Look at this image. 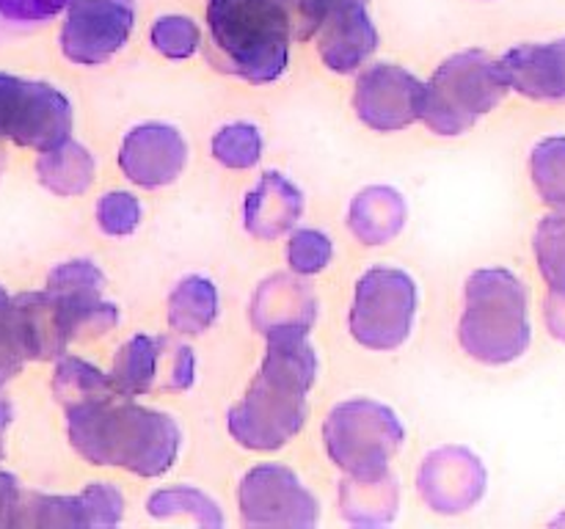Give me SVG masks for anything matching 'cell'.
<instances>
[{"label":"cell","mask_w":565,"mask_h":529,"mask_svg":"<svg viewBox=\"0 0 565 529\" xmlns=\"http://www.w3.org/2000/svg\"><path fill=\"white\" fill-rule=\"evenodd\" d=\"M508 88L535 102H565V36L516 44L500 58Z\"/></svg>","instance_id":"cell-17"},{"label":"cell","mask_w":565,"mask_h":529,"mask_svg":"<svg viewBox=\"0 0 565 529\" xmlns=\"http://www.w3.org/2000/svg\"><path fill=\"white\" fill-rule=\"evenodd\" d=\"M152 44L166 58H191L202 44V31L191 17L166 14L152 25Z\"/></svg>","instance_id":"cell-31"},{"label":"cell","mask_w":565,"mask_h":529,"mask_svg":"<svg viewBox=\"0 0 565 529\" xmlns=\"http://www.w3.org/2000/svg\"><path fill=\"white\" fill-rule=\"evenodd\" d=\"M72 132V105L47 83L0 75V138L36 152L58 147Z\"/></svg>","instance_id":"cell-8"},{"label":"cell","mask_w":565,"mask_h":529,"mask_svg":"<svg viewBox=\"0 0 565 529\" xmlns=\"http://www.w3.org/2000/svg\"><path fill=\"white\" fill-rule=\"evenodd\" d=\"M348 224L364 246H384L392 237L401 235L403 224H406V202L395 187H364L351 202Z\"/></svg>","instance_id":"cell-21"},{"label":"cell","mask_w":565,"mask_h":529,"mask_svg":"<svg viewBox=\"0 0 565 529\" xmlns=\"http://www.w3.org/2000/svg\"><path fill=\"white\" fill-rule=\"evenodd\" d=\"M193 373L196 358L185 345L138 334L119 347L108 378L119 397H138L154 389H188L193 384Z\"/></svg>","instance_id":"cell-10"},{"label":"cell","mask_w":565,"mask_h":529,"mask_svg":"<svg viewBox=\"0 0 565 529\" xmlns=\"http://www.w3.org/2000/svg\"><path fill=\"white\" fill-rule=\"evenodd\" d=\"M147 510L154 518H171V516H191L196 523L204 527H221L224 516H221L218 505L202 490L193 488H166L158 490L152 499L147 501Z\"/></svg>","instance_id":"cell-29"},{"label":"cell","mask_w":565,"mask_h":529,"mask_svg":"<svg viewBox=\"0 0 565 529\" xmlns=\"http://www.w3.org/2000/svg\"><path fill=\"white\" fill-rule=\"evenodd\" d=\"M0 169H3V152H0Z\"/></svg>","instance_id":"cell-39"},{"label":"cell","mask_w":565,"mask_h":529,"mask_svg":"<svg viewBox=\"0 0 565 529\" xmlns=\"http://www.w3.org/2000/svg\"><path fill=\"white\" fill-rule=\"evenodd\" d=\"M530 176L546 207L565 213V136H550L530 154Z\"/></svg>","instance_id":"cell-25"},{"label":"cell","mask_w":565,"mask_h":529,"mask_svg":"<svg viewBox=\"0 0 565 529\" xmlns=\"http://www.w3.org/2000/svg\"><path fill=\"white\" fill-rule=\"evenodd\" d=\"M136 0H72L61 28V50L72 64H105L127 44Z\"/></svg>","instance_id":"cell-11"},{"label":"cell","mask_w":565,"mask_h":529,"mask_svg":"<svg viewBox=\"0 0 565 529\" xmlns=\"http://www.w3.org/2000/svg\"><path fill=\"white\" fill-rule=\"evenodd\" d=\"M218 317V290L204 276H188L169 298V325L180 334H202Z\"/></svg>","instance_id":"cell-24"},{"label":"cell","mask_w":565,"mask_h":529,"mask_svg":"<svg viewBox=\"0 0 565 529\" xmlns=\"http://www.w3.org/2000/svg\"><path fill=\"white\" fill-rule=\"evenodd\" d=\"M535 262L550 292H565V213L546 215L533 235Z\"/></svg>","instance_id":"cell-27"},{"label":"cell","mask_w":565,"mask_h":529,"mask_svg":"<svg viewBox=\"0 0 565 529\" xmlns=\"http://www.w3.org/2000/svg\"><path fill=\"white\" fill-rule=\"evenodd\" d=\"M36 174L47 191L58 196H81L94 182V158L88 149L66 138L64 143L39 154Z\"/></svg>","instance_id":"cell-22"},{"label":"cell","mask_w":565,"mask_h":529,"mask_svg":"<svg viewBox=\"0 0 565 529\" xmlns=\"http://www.w3.org/2000/svg\"><path fill=\"white\" fill-rule=\"evenodd\" d=\"M425 83L395 64H375L364 69L353 91L356 116L379 132H395L423 116Z\"/></svg>","instance_id":"cell-12"},{"label":"cell","mask_w":565,"mask_h":529,"mask_svg":"<svg viewBox=\"0 0 565 529\" xmlns=\"http://www.w3.org/2000/svg\"><path fill=\"white\" fill-rule=\"evenodd\" d=\"M185 138L160 121L132 127L119 149V169L141 187L171 185L185 169Z\"/></svg>","instance_id":"cell-16"},{"label":"cell","mask_w":565,"mask_h":529,"mask_svg":"<svg viewBox=\"0 0 565 529\" xmlns=\"http://www.w3.org/2000/svg\"><path fill=\"white\" fill-rule=\"evenodd\" d=\"M301 191L287 176L268 171L246 196L243 218H246V229L252 237H257V240H279L281 235H287L301 220Z\"/></svg>","instance_id":"cell-19"},{"label":"cell","mask_w":565,"mask_h":529,"mask_svg":"<svg viewBox=\"0 0 565 529\" xmlns=\"http://www.w3.org/2000/svg\"><path fill=\"white\" fill-rule=\"evenodd\" d=\"M318 317V298L303 279L290 273L268 276L252 301V325L259 334L309 331Z\"/></svg>","instance_id":"cell-18"},{"label":"cell","mask_w":565,"mask_h":529,"mask_svg":"<svg viewBox=\"0 0 565 529\" xmlns=\"http://www.w3.org/2000/svg\"><path fill=\"white\" fill-rule=\"evenodd\" d=\"M9 419H11V408L0 400V439H3V430L6 424H9Z\"/></svg>","instance_id":"cell-37"},{"label":"cell","mask_w":565,"mask_h":529,"mask_svg":"<svg viewBox=\"0 0 565 529\" xmlns=\"http://www.w3.org/2000/svg\"><path fill=\"white\" fill-rule=\"evenodd\" d=\"M544 320L550 334L565 342V292H550L544 301Z\"/></svg>","instance_id":"cell-35"},{"label":"cell","mask_w":565,"mask_h":529,"mask_svg":"<svg viewBox=\"0 0 565 529\" xmlns=\"http://www.w3.org/2000/svg\"><path fill=\"white\" fill-rule=\"evenodd\" d=\"M97 224L105 235L127 237L141 224V204L132 193L114 191L97 202Z\"/></svg>","instance_id":"cell-33"},{"label":"cell","mask_w":565,"mask_h":529,"mask_svg":"<svg viewBox=\"0 0 565 529\" xmlns=\"http://www.w3.org/2000/svg\"><path fill=\"white\" fill-rule=\"evenodd\" d=\"M331 253H334V246H331L329 235L318 229H301L290 237L287 262L298 276H315L326 270V264L331 262Z\"/></svg>","instance_id":"cell-32"},{"label":"cell","mask_w":565,"mask_h":529,"mask_svg":"<svg viewBox=\"0 0 565 529\" xmlns=\"http://www.w3.org/2000/svg\"><path fill=\"white\" fill-rule=\"evenodd\" d=\"M66 433L94 466H116L138 477H160L180 452V428L169 413L105 395L66 411Z\"/></svg>","instance_id":"cell-2"},{"label":"cell","mask_w":565,"mask_h":529,"mask_svg":"<svg viewBox=\"0 0 565 529\" xmlns=\"http://www.w3.org/2000/svg\"><path fill=\"white\" fill-rule=\"evenodd\" d=\"M500 61L483 50H463L436 66L423 91V116L436 136H461L505 99Z\"/></svg>","instance_id":"cell-5"},{"label":"cell","mask_w":565,"mask_h":529,"mask_svg":"<svg viewBox=\"0 0 565 529\" xmlns=\"http://www.w3.org/2000/svg\"><path fill=\"white\" fill-rule=\"evenodd\" d=\"M213 154L226 169H252L263 158V136H259L257 127L246 125V121L226 125L215 132Z\"/></svg>","instance_id":"cell-30"},{"label":"cell","mask_w":565,"mask_h":529,"mask_svg":"<svg viewBox=\"0 0 565 529\" xmlns=\"http://www.w3.org/2000/svg\"><path fill=\"white\" fill-rule=\"evenodd\" d=\"M417 314V284L406 270L373 268L359 279L351 334L370 350H395L408 339Z\"/></svg>","instance_id":"cell-7"},{"label":"cell","mask_w":565,"mask_h":529,"mask_svg":"<svg viewBox=\"0 0 565 529\" xmlns=\"http://www.w3.org/2000/svg\"><path fill=\"white\" fill-rule=\"evenodd\" d=\"M315 39H318V53L323 64L340 75L359 69L379 47V31L370 20L367 9L329 22L315 33Z\"/></svg>","instance_id":"cell-20"},{"label":"cell","mask_w":565,"mask_h":529,"mask_svg":"<svg viewBox=\"0 0 565 529\" xmlns=\"http://www.w3.org/2000/svg\"><path fill=\"white\" fill-rule=\"evenodd\" d=\"M9 303H11V298L6 295L3 287H0V317H3V312H6V309H9Z\"/></svg>","instance_id":"cell-38"},{"label":"cell","mask_w":565,"mask_h":529,"mask_svg":"<svg viewBox=\"0 0 565 529\" xmlns=\"http://www.w3.org/2000/svg\"><path fill=\"white\" fill-rule=\"evenodd\" d=\"M210 58L248 83H270L287 69L290 14L285 0H207Z\"/></svg>","instance_id":"cell-3"},{"label":"cell","mask_w":565,"mask_h":529,"mask_svg":"<svg viewBox=\"0 0 565 529\" xmlns=\"http://www.w3.org/2000/svg\"><path fill=\"white\" fill-rule=\"evenodd\" d=\"M342 516L353 523H384L397 512V479L384 474L379 479H351L340 488Z\"/></svg>","instance_id":"cell-23"},{"label":"cell","mask_w":565,"mask_h":529,"mask_svg":"<svg viewBox=\"0 0 565 529\" xmlns=\"http://www.w3.org/2000/svg\"><path fill=\"white\" fill-rule=\"evenodd\" d=\"M119 490L110 483H92L77 496H20L14 527H114L121 518Z\"/></svg>","instance_id":"cell-13"},{"label":"cell","mask_w":565,"mask_h":529,"mask_svg":"<svg viewBox=\"0 0 565 529\" xmlns=\"http://www.w3.org/2000/svg\"><path fill=\"white\" fill-rule=\"evenodd\" d=\"M265 358L241 402L226 419L230 435L254 452L285 446L307 422V397L318 375V356L307 331H276L265 336Z\"/></svg>","instance_id":"cell-1"},{"label":"cell","mask_w":565,"mask_h":529,"mask_svg":"<svg viewBox=\"0 0 565 529\" xmlns=\"http://www.w3.org/2000/svg\"><path fill=\"white\" fill-rule=\"evenodd\" d=\"M331 463L351 479H379L403 444V424L390 406L375 400L340 402L323 424Z\"/></svg>","instance_id":"cell-6"},{"label":"cell","mask_w":565,"mask_h":529,"mask_svg":"<svg viewBox=\"0 0 565 529\" xmlns=\"http://www.w3.org/2000/svg\"><path fill=\"white\" fill-rule=\"evenodd\" d=\"M103 273L86 259L64 262L50 273L47 292L58 301L72 339H92L116 325V306L103 301Z\"/></svg>","instance_id":"cell-14"},{"label":"cell","mask_w":565,"mask_h":529,"mask_svg":"<svg viewBox=\"0 0 565 529\" xmlns=\"http://www.w3.org/2000/svg\"><path fill=\"white\" fill-rule=\"evenodd\" d=\"M53 391L55 400L64 406V411L70 408L83 406L88 400H97V397L114 395V386L105 373H99L92 364L81 361V358H61L58 367H55L53 378Z\"/></svg>","instance_id":"cell-26"},{"label":"cell","mask_w":565,"mask_h":529,"mask_svg":"<svg viewBox=\"0 0 565 529\" xmlns=\"http://www.w3.org/2000/svg\"><path fill=\"white\" fill-rule=\"evenodd\" d=\"M20 488H17L14 477L9 474H0V527L9 523L14 527V516H17V505H20Z\"/></svg>","instance_id":"cell-36"},{"label":"cell","mask_w":565,"mask_h":529,"mask_svg":"<svg viewBox=\"0 0 565 529\" xmlns=\"http://www.w3.org/2000/svg\"><path fill=\"white\" fill-rule=\"evenodd\" d=\"M285 6L287 14H290L292 39L307 42V39H315V33L326 22L342 20L353 11L367 9L370 0H285Z\"/></svg>","instance_id":"cell-28"},{"label":"cell","mask_w":565,"mask_h":529,"mask_svg":"<svg viewBox=\"0 0 565 529\" xmlns=\"http://www.w3.org/2000/svg\"><path fill=\"white\" fill-rule=\"evenodd\" d=\"M419 494L436 512H463L478 505L486 490V468L463 446H441L419 468Z\"/></svg>","instance_id":"cell-15"},{"label":"cell","mask_w":565,"mask_h":529,"mask_svg":"<svg viewBox=\"0 0 565 529\" xmlns=\"http://www.w3.org/2000/svg\"><path fill=\"white\" fill-rule=\"evenodd\" d=\"M70 3L72 0H0V17L11 22H44Z\"/></svg>","instance_id":"cell-34"},{"label":"cell","mask_w":565,"mask_h":529,"mask_svg":"<svg viewBox=\"0 0 565 529\" xmlns=\"http://www.w3.org/2000/svg\"><path fill=\"white\" fill-rule=\"evenodd\" d=\"M243 523L248 527H296L318 523V499L301 479L279 463H259L237 488Z\"/></svg>","instance_id":"cell-9"},{"label":"cell","mask_w":565,"mask_h":529,"mask_svg":"<svg viewBox=\"0 0 565 529\" xmlns=\"http://www.w3.org/2000/svg\"><path fill=\"white\" fill-rule=\"evenodd\" d=\"M458 339L475 361L491 367L522 358L533 339L530 298L522 279L505 268H486L469 276Z\"/></svg>","instance_id":"cell-4"}]
</instances>
